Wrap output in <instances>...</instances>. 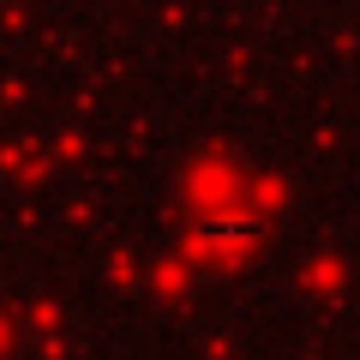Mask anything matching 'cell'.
<instances>
[{"instance_id":"6da1fadb","label":"cell","mask_w":360,"mask_h":360,"mask_svg":"<svg viewBox=\"0 0 360 360\" xmlns=\"http://www.w3.org/2000/svg\"><path fill=\"white\" fill-rule=\"evenodd\" d=\"M252 229H258V217H252V210H217V217H205V240H217V246L246 240Z\"/></svg>"}]
</instances>
